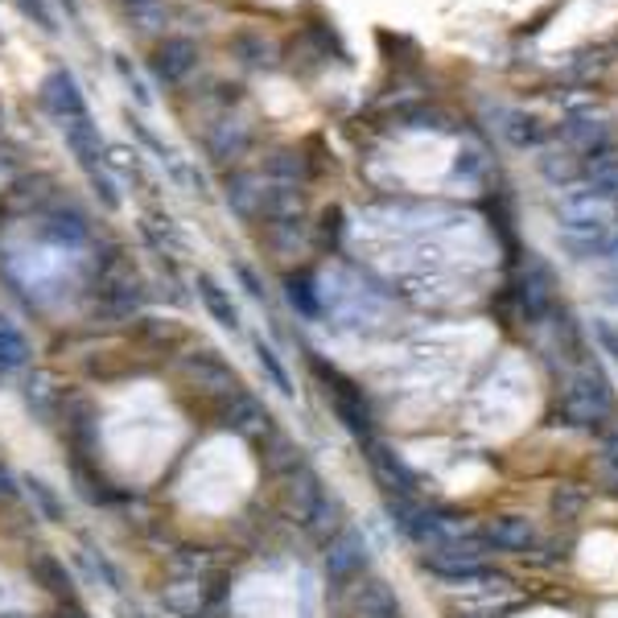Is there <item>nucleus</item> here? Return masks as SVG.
Instances as JSON below:
<instances>
[{"label":"nucleus","instance_id":"f03ea898","mask_svg":"<svg viewBox=\"0 0 618 618\" xmlns=\"http://www.w3.org/2000/svg\"><path fill=\"white\" fill-rule=\"evenodd\" d=\"M309 367H313V375L326 384V401L334 408V417L342 420V429L367 446L375 425H371V404H367V396H363V387H359L355 380H347L339 367H326L322 359H313V355H309Z\"/></svg>","mask_w":618,"mask_h":618},{"label":"nucleus","instance_id":"c756f323","mask_svg":"<svg viewBox=\"0 0 618 618\" xmlns=\"http://www.w3.org/2000/svg\"><path fill=\"white\" fill-rule=\"evenodd\" d=\"M17 4H21V13L33 17L46 33H58V25H54V17H50V9L42 4V0H17Z\"/></svg>","mask_w":618,"mask_h":618},{"label":"nucleus","instance_id":"9b49d317","mask_svg":"<svg viewBox=\"0 0 618 618\" xmlns=\"http://www.w3.org/2000/svg\"><path fill=\"white\" fill-rule=\"evenodd\" d=\"M219 413H215V425L219 429H232V433H260V429H273V417H268V408H264L247 387L232 392V396H219Z\"/></svg>","mask_w":618,"mask_h":618},{"label":"nucleus","instance_id":"423d86ee","mask_svg":"<svg viewBox=\"0 0 618 618\" xmlns=\"http://www.w3.org/2000/svg\"><path fill=\"white\" fill-rule=\"evenodd\" d=\"M515 301H520V309H524L528 322H544V318H548V313L556 309V277H553V268H548L541 256H532V252H528L524 277H520V285H515Z\"/></svg>","mask_w":618,"mask_h":618},{"label":"nucleus","instance_id":"0eeeda50","mask_svg":"<svg viewBox=\"0 0 618 618\" xmlns=\"http://www.w3.org/2000/svg\"><path fill=\"white\" fill-rule=\"evenodd\" d=\"M182 380L190 387L211 392V396H232V392L244 387L232 363L223 355H215V351H190V355L182 359Z\"/></svg>","mask_w":618,"mask_h":618},{"label":"nucleus","instance_id":"b1692460","mask_svg":"<svg viewBox=\"0 0 618 618\" xmlns=\"http://www.w3.org/2000/svg\"><path fill=\"white\" fill-rule=\"evenodd\" d=\"M582 508H586V491H582V487H573V482L556 487L553 499H548V511H553L561 524H573V520L582 515Z\"/></svg>","mask_w":618,"mask_h":618},{"label":"nucleus","instance_id":"a211bd4d","mask_svg":"<svg viewBox=\"0 0 618 618\" xmlns=\"http://www.w3.org/2000/svg\"><path fill=\"white\" fill-rule=\"evenodd\" d=\"M194 289H199V297H202V306H206V313L215 318L223 330H239V309H235V301H232V294L219 285L211 273H199V280H194Z\"/></svg>","mask_w":618,"mask_h":618},{"label":"nucleus","instance_id":"6ab92c4d","mask_svg":"<svg viewBox=\"0 0 618 618\" xmlns=\"http://www.w3.org/2000/svg\"><path fill=\"white\" fill-rule=\"evenodd\" d=\"M499 132L508 140L511 149H541L544 145V124L536 116H528V111H503L499 116Z\"/></svg>","mask_w":618,"mask_h":618},{"label":"nucleus","instance_id":"20e7f679","mask_svg":"<svg viewBox=\"0 0 618 618\" xmlns=\"http://www.w3.org/2000/svg\"><path fill=\"white\" fill-rule=\"evenodd\" d=\"M420 565L446 582H462V577H479L487 569V544L482 541H441L420 556Z\"/></svg>","mask_w":618,"mask_h":618},{"label":"nucleus","instance_id":"f8f14e48","mask_svg":"<svg viewBox=\"0 0 618 618\" xmlns=\"http://www.w3.org/2000/svg\"><path fill=\"white\" fill-rule=\"evenodd\" d=\"M347 618H401V598L384 577H363L347 598Z\"/></svg>","mask_w":618,"mask_h":618},{"label":"nucleus","instance_id":"4be33fe9","mask_svg":"<svg viewBox=\"0 0 618 618\" xmlns=\"http://www.w3.org/2000/svg\"><path fill=\"white\" fill-rule=\"evenodd\" d=\"M582 178H589V185H594V190H603V194L618 199V153H615V149H606V153L589 157L586 170H582Z\"/></svg>","mask_w":618,"mask_h":618},{"label":"nucleus","instance_id":"ddd939ff","mask_svg":"<svg viewBox=\"0 0 618 618\" xmlns=\"http://www.w3.org/2000/svg\"><path fill=\"white\" fill-rule=\"evenodd\" d=\"M482 544L494 553H528L536 544V524L528 515H494L482 524Z\"/></svg>","mask_w":618,"mask_h":618},{"label":"nucleus","instance_id":"e433bc0d","mask_svg":"<svg viewBox=\"0 0 618 618\" xmlns=\"http://www.w3.org/2000/svg\"><path fill=\"white\" fill-rule=\"evenodd\" d=\"M610 470V487H615V494H618V466H606Z\"/></svg>","mask_w":618,"mask_h":618},{"label":"nucleus","instance_id":"39448f33","mask_svg":"<svg viewBox=\"0 0 618 618\" xmlns=\"http://www.w3.org/2000/svg\"><path fill=\"white\" fill-rule=\"evenodd\" d=\"M561 132H565V145H569V153H582L589 157L606 153V149H615V132H610V116L603 108H573L561 124Z\"/></svg>","mask_w":618,"mask_h":618},{"label":"nucleus","instance_id":"f3484780","mask_svg":"<svg viewBox=\"0 0 618 618\" xmlns=\"http://www.w3.org/2000/svg\"><path fill=\"white\" fill-rule=\"evenodd\" d=\"M260 466L268 470V475H294L297 466H306L301 462V449L285 437V433H277V429H264V441H260Z\"/></svg>","mask_w":618,"mask_h":618},{"label":"nucleus","instance_id":"6e6552de","mask_svg":"<svg viewBox=\"0 0 618 618\" xmlns=\"http://www.w3.org/2000/svg\"><path fill=\"white\" fill-rule=\"evenodd\" d=\"M38 99H42V108L54 116L58 124H71V120H83V116H92L87 111V99H83V92H78V83L71 71H50L46 78H42V87H38Z\"/></svg>","mask_w":618,"mask_h":618},{"label":"nucleus","instance_id":"4468645a","mask_svg":"<svg viewBox=\"0 0 618 618\" xmlns=\"http://www.w3.org/2000/svg\"><path fill=\"white\" fill-rule=\"evenodd\" d=\"M99 301H104L108 313L128 318V313L140 309V301H145V285H140V277L128 273V268H108L104 280H99Z\"/></svg>","mask_w":618,"mask_h":618},{"label":"nucleus","instance_id":"473e14b6","mask_svg":"<svg viewBox=\"0 0 618 618\" xmlns=\"http://www.w3.org/2000/svg\"><path fill=\"white\" fill-rule=\"evenodd\" d=\"M235 273H239V280L247 285V297H256V301H264V289H260V280H256V273H252L247 264H239Z\"/></svg>","mask_w":618,"mask_h":618},{"label":"nucleus","instance_id":"7c9ffc66","mask_svg":"<svg viewBox=\"0 0 618 618\" xmlns=\"http://www.w3.org/2000/svg\"><path fill=\"white\" fill-rule=\"evenodd\" d=\"M594 334H598V342L606 347V355L618 359V326L606 322V318H598V322H594Z\"/></svg>","mask_w":618,"mask_h":618},{"label":"nucleus","instance_id":"2eb2a0df","mask_svg":"<svg viewBox=\"0 0 618 618\" xmlns=\"http://www.w3.org/2000/svg\"><path fill=\"white\" fill-rule=\"evenodd\" d=\"M30 577L46 589L50 598H58V603H75V577L66 573V565H62L54 553H33L30 556Z\"/></svg>","mask_w":618,"mask_h":618},{"label":"nucleus","instance_id":"a878e982","mask_svg":"<svg viewBox=\"0 0 618 618\" xmlns=\"http://www.w3.org/2000/svg\"><path fill=\"white\" fill-rule=\"evenodd\" d=\"M285 297H289V306H294L301 318H318V294H313V280H309L306 273L285 280Z\"/></svg>","mask_w":618,"mask_h":618},{"label":"nucleus","instance_id":"5701e85b","mask_svg":"<svg viewBox=\"0 0 618 618\" xmlns=\"http://www.w3.org/2000/svg\"><path fill=\"white\" fill-rule=\"evenodd\" d=\"M582 170H586V166H582V161H577V157H573L569 149H561V153H556V149H548V153L541 157V173H544V178H548L553 185L577 182V178H582Z\"/></svg>","mask_w":618,"mask_h":618},{"label":"nucleus","instance_id":"412c9836","mask_svg":"<svg viewBox=\"0 0 618 618\" xmlns=\"http://www.w3.org/2000/svg\"><path fill=\"white\" fill-rule=\"evenodd\" d=\"M232 54L247 66H277V46L256 30H244L232 38Z\"/></svg>","mask_w":618,"mask_h":618},{"label":"nucleus","instance_id":"393cba45","mask_svg":"<svg viewBox=\"0 0 618 618\" xmlns=\"http://www.w3.org/2000/svg\"><path fill=\"white\" fill-rule=\"evenodd\" d=\"M25 491H30V499L38 503L42 520H50V524H66V508H62V499L54 494V487H46L42 479H30L25 482Z\"/></svg>","mask_w":618,"mask_h":618},{"label":"nucleus","instance_id":"f257e3e1","mask_svg":"<svg viewBox=\"0 0 618 618\" xmlns=\"http://www.w3.org/2000/svg\"><path fill=\"white\" fill-rule=\"evenodd\" d=\"M615 408V392L606 384V375L598 367H582L573 375L565 392H561V417L577 425V429H594L603 425Z\"/></svg>","mask_w":618,"mask_h":618},{"label":"nucleus","instance_id":"1a4fd4ad","mask_svg":"<svg viewBox=\"0 0 618 618\" xmlns=\"http://www.w3.org/2000/svg\"><path fill=\"white\" fill-rule=\"evenodd\" d=\"M322 499H326V487L309 466H297L294 475H285V487H280V511H285L289 520L309 524L313 511L322 508Z\"/></svg>","mask_w":618,"mask_h":618},{"label":"nucleus","instance_id":"aec40b11","mask_svg":"<svg viewBox=\"0 0 618 618\" xmlns=\"http://www.w3.org/2000/svg\"><path fill=\"white\" fill-rule=\"evenodd\" d=\"M30 363V339L17 330V322L0 318V384Z\"/></svg>","mask_w":618,"mask_h":618},{"label":"nucleus","instance_id":"f704fd0d","mask_svg":"<svg viewBox=\"0 0 618 618\" xmlns=\"http://www.w3.org/2000/svg\"><path fill=\"white\" fill-rule=\"evenodd\" d=\"M54 618H87V615H83V610H78L75 603H66V610H58Z\"/></svg>","mask_w":618,"mask_h":618},{"label":"nucleus","instance_id":"7ed1b4c3","mask_svg":"<svg viewBox=\"0 0 618 618\" xmlns=\"http://www.w3.org/2000/svg\"><path fill=\"white\" fill-rule=\"evenodd\" d=\"M367 569V541L359 528H339L326 541V586L347 589L359 573Z\"/></svg>","mask_w":618,"mask_h":618},{"label":"nucleus","instance_id":"9d476101","mask_svg":"<svg viewBox=\"0 0 618 618\" xmlns=\"http://www.w3.org/2000/svg\"><path fill=\"white\" fill-rule=\"evenodd\" d=\"M149 71H153L157 83H166V87H182L185 78L199 71V46H194L190 38H166V42L153 50Z\"/></svg>","mask_w":618,"mask_h":618},{"label":"nucleus","instance_id":"c9c22d12","mask_svg":"<svg viewBox=\"0 0 618 618\" xmlns=\"http://www.w3.org/2000/svg\"><path fill=\"white\" fill-rule=\"evenodd\" d=\"M62 4H66V13H71V21H75V25H78L83 17H78V4H75V0H62Z\"/></svg>","mask_w":618,"mask_h":618},{"label":"nucleus","instance_id":"c85d7f7f","mask_svg":"<svg viewBox=\"0 0 618 618\" xmlns=\"http://www.w3.org/2000/svg\"><path fill=\"white\" fill-rule=\"evenodd\" d=\"M268 173H280V178H289V185H294L297 178H306V157L285 149V153H277L268 161Z\"/></svg>","mask_w":618,"mask_h":618},{"label":"nucleus","instance_id":"bb28decb","mask_svg":"<svg viewBox=\"0 0 618 618\" xmlns=\"http://www.w3.org/2000/svg\"><path fill=\"white\" fill-rule=\"evenodd\" d=\"M46 235L54 244H83L87 239V223H83V215H50Z\"/></svg>","mask_w":618,"mask_h":618},{"label":"nucleus","instance_id":"2f4dec72","mask_svg":"<svg viewBox=\"0 0 618 618\" xmlns=\"http://www.w3.org/2000/svg\"><path fill=\"white\" fill-rule=\"evenodd\" d=\"M17 494H21V482H17V475L9 466L0 462V503H13Z\"/></svg>","mask_w":618,"mask_h":618},{"label":"nucleus","instance_id":"72a5a7b5","mask_svg":"<svg viewBox=\"0 0 618 618\" xmlns=\"http://www.w3.org/2000/svg\"><path fill=\"white\" fill-rule=\"evenodd\" d=\"M606 466H618V433L606 437Z\"/></svg>","mask_w":618,"mask_h":618},{"label":"nucleus","instance_id":"dca6fc26","mask_svg":"<svg viewBox=\"0 0 618 618\" xmlns=\"http://www.w3.org/2000/svg\"><path fill=\"white\" fill-rule=\"evenodd\" d=\"M367 462L375 470V479L384 482L392 494H413V475H408V466L392 449H384L380 441H367Z\"/></svg>","mask_w":618,"mask_h":618},{"label":"nucleus","instance_id":"cd10ccee","mask_svg":"<svg viewBox=\"0 0 618 618\" xmlns=\"http://www.w3.org/2000/svg\"><path fill=\"white\" fill-rule=\"evenodd\" d=\"M256 363H260V371L273 380V387H277L280 396H294V380H289V371L280 367V359L273 347H264V342H256Z\"/></svg>","mask_w":618,"mask_h":618}]
</instances>
